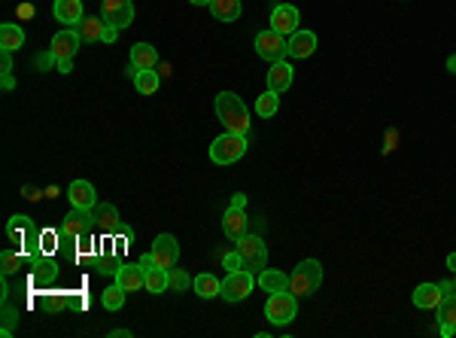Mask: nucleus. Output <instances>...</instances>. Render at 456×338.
I'll return each instance as SVG.
<instances>
[{
  "instance_id": "24",
  "label": "nucleus",
  "mask_w": 456,
  "mask_h": 338,
  "mask_svg": "<svg viewBox=\"0 0 456 338\" xmlns=\"http://www.w3.org/2000/svg\"><path fill=\"white\" fill-rule=\"evenodd\" d=\"M256 284L265 290V292H280V290H289V277L277 272V268H261L259 277H256Z\"/></svg>"
},
{
  "instance_id": "19",
  "label": "nucleus",
  "mask_w": 456,
  "mask_h": 338,
  "mask_svg": "<svg viewBox=\"0 0 456 338\" xmlns=\"http://www.w3.org/2000/svg\"><path fill=\"white\" fill-rule=\"evenodd\" d=\"M414 305L417 308H423V311H438V305H441V299H444V292H441V287L438 284H420L417 290H414Z\"/></svg>"
},
{
  "instance_id": "35",
  "label": "nucleus",
  "mask_w": 456,
  "mask_h": 338,
  "mask_svg": "<svg viewBox=\"0 0 456 338\" xmlns=\"http://www.w3.org/2000/svg\"><path fill=\"white\" fill-rule=\"evenodd\" d=\"M40 250L43 253H55V250H61V238H58V229H46L40 232Z\"/></svg>"
},
{
  "instance_id": "10",
  "label": "nucleus",
  "mask_w": 456,
  "mask_h": 338,
  "mask_svg": "<svg viewBox=\"0 0 456 338\" xmlns=\"http://www.w3.org/2000/svg\"><path fill=\"white\" fill-rule=\"evenodd\" d=\"M31 277H33V284H43V287H49L55 284V277H58V265L52 262V253H33L31 256Z\"/></svg>"
},
{
  "instance_id": "1",
  "label": "nucleus",
  "mask_w": 456,
  "mask_h": 338,
  "mask_svg": "<svg viewBox=\"0 0 456 338\" xmlns=\"http://www.w3.org/2000/svg\"><path fill=\"white\" fill-rule=\"evenodd\" d=\"M213 110H216V119L225 126V131H237V134L249 131V107L234 92H219L216 95Z\"/></svg>"
},
{
  "instance_id": "23",
  "label": "nucleus",
  "mask_w": 456,
  "mask_h": 338,
  "mask_svg": "<svg viewBox=\"0 0 456 338\" xmlns=\"http://www.w3.org/2000/svg\"><path fill=\"white\" fill-rule=\"evenodd\" d=\"M21 46H25V31L13 21H4L0 25V52H16Z\"/></svg>"
},
{
  "instance_id": "47",
  "label": "nucleus",
  "mask_w": 456,
  "mask_h": 338,
  "mask_svg": "<svg viewBox=\"0 0 456 338\" xmlns=\"http://www.w3.org/2000/svg\"><path fill=\"white\" fill-rule=\"evenodd\" d=\"M113 338H131V329H113Z\"/></svg>"
},
{
  "instance_id": "27",
  "label": "nucleus",
  "mask_w": 456,
  "mask_h": 338,
  "mask_svg": "<svg viewBox=\"0 0 456 338\" xmlns=\"http://www.w3.org/2000/svg\"><path fill=\"white\" fill-rule=\"evenodd\" d=\"M165 290H170V268H162V265L150 268V272H146V292L162 296Z\"/></svg>"
},
{
  "instance_id": "50",
  "label": "nucleus",
  "mask_w": 456,
  "mask_h": 338,
  "mask_svg": "<svg viewBox=\"0 0 456 338\" xmlns=\"http://www.w3.org/2000/svg\"><path fill=\"white\" fill-rule=\"evenodd\" d=\"M189 4H195V6H210L213 0H189Z\"/></svg>"
},
{
  "instance_id": "41",
  "label": "nucleus",
  "mask_w": 456,
  "mask_h": 338,
  "mask_svg": "<svg viewBox=\"0 0 456 338\" xmlns=\"http://www.w3.org/2000/svg\"><path fill=\"white\" fill-rule=\"evenodd\" d=\"M0 71L13 73V52H0Z\"/></svg>"
},
{
  "instance_id": "5",
  "label": "nucleus",
  "mask_w": 456,
  "mask_h": 338,
  "mask_svg": "<svg viewBox=\"0 0 456 338\" xmlns=\"http://www.w3.org/2000/svg\"><path fill=\"white\" fill-rule=\"evenodd\" d=\"M234 247H237V253L244 256L247 272H261V268L268 265V247H265V241H261L259 235H244Z\"/></svg>"
},
{
  "instance_id": "39",
  "label": "nucleus",
  "mask_w": 456,
  "mask_h": 338,
  "mask_svg": "<svg viewBox=\"0 0 456 338\" xmlns=\"http://www.w3.org/2000/svg\"><path fill=\"white\" fill-rule=\"evenodd\" d=\"M16 320H19V311L16 308H4V329H0V332H4V335H13V326H16Z\"/></svg>"
},
{
  "instance_id": "42",
  "label": "nucleus",
  "mask_w": 456,
  "mask_h": 338,
  "mask_svg": "<svg viewBox=\"0 0 456 338\" xmlns=\"http://www.w3.org/2000/svg\"><path fill=\"white\" fill-rule=\"evenodd\" d=\"M158 262H155V256L152 253H143L140 256V268H143V272H150V268H155Z\"/></svg>"
},
{
  "instance_id": "28",
  "label": "nucleus",
  "mask_w": 456,
  "mask_h": 338,
  "mask_svg": "<svg viewBox=\"0 0 456 338\" xmlns=\"http://www.w3.org/2000/svg\"><path fill=\"white\" fill-rule=\"evenodd\" d=\"M131 80H134V88L140 95H155L158 86H162V76H158L155 71H137Z\"/></svg>"
},
{
  "instance_id": "48",
  "label": "nucleus",
  "mask_w": 456,
  "mask_h": 338,
  "mask_svg": "<svg viewBox=\"0 0 456 338\" xmlns=\"http://www.w3.org/2000/svg\"><path fill=\"white\" fill-rule=\"evenodd\" d=\"M447 268H450V272L456 275V253H450V256H447Z\"/></svg>"
},
{
  "instance_id": "32",
  "label": "nucleus",
  "mask_w": 456,
  "mask_h": 338,
  "mask_svg": "<svg viewBox=\"0 0 456 338\" xmlns=\"http://www.w3.org/2000/svg\"><path fill=\"white\" fill-rule=\"evenodd\" d=\"M438 326H450V329L456 332V292H450V296H444L441 299V305H438Z\"/></svg>"
},
{
  "instance_id": "22",
  "label": "nucleus",
  "mask_w": 456,
  "mask_h": 338,
  "mask_svg": "<svg viewBox=\"0 0 456 338\" xmlns=\"http://www.w3.org/2000/svg\"><path fill=\"white\" fill-rule=\"evenodd\" d=\"M91 217H95V225L104 235H113V232L119 229V210H116V205H95Z\"/></svg>"
},
{
  "instance_id": "4",
  "label": "nucleus",
  "mask_w": 456,
  "mask_h": 338,
  "mask_svg": "<svg viewBox=\"0 0 456 338\" xmlns=\"http://www.w3.org/2000/svg\"><path fill=\"white\" fill-rule=\"evenodd\" d=\"M295 314H299V299H295L289 290H280V292H271V296H268V302H265V317H268L274 326L292 323Z\"/></svg>"
},
{
  "instance_id": "17",
  "label": "nucleus",
  "mask_w": 456,
  "mask_h": 338,
  "mask_svg": "<svg viewBox=\"0 0 456 338\" xmlns=\"http://www.w3.org/2000/svg\"><path fill=\"white\" fill-rule=\"evenodd\" d=\"M79 43H83V40H79V34L73 28H64V31H58L52 37V46L49 49L58 55V58H73V55L79 52Z\"/></svg>"
},
{
  "instance_id": "29",
  "label": "nucleus",
  "mask_w": 456,
  "mask_h": 338,
  "mask_svg": "<svg viewBox=\"0 0 456 338\" xmlns=\"http://www.w3.org/2000/svg\"><path fill=\"white\" fill-rule=\"evenodd\" d=\"M73 31L79 34V40H100V37H104V19H83V21H79V25H73Z\"/></svg>"
},
{
  "instance_id": "37",
  "label": "nucleus",
  "mask_w": 456,
  "mask_h": 338,
  "mask_svg": "<svg viewBox=\"0 0 456 338\" xmlns=\"http://www.w3.org/2000/svg\"><path fill=\"white\" fill-rule=\"evenodd\" d=\"M170 290H177V292L189 290V275L182 268H170Z\"/></svg>"
},
{
  "instance_id": "21",
  "label": "nucleus",
  "mask_w": 456,
  "mask_h": 338,
  "mask_svg": "<svg viewBox=\"0 0 456 338\" xmlns=\"http://www.w3.org/2000/svg\"><path fill=\"white\" fill-rule=\"evenodd\" d=\"M155 64H158L155 46H150V43H134V49H131V67L134 71H155Z\"/></svg>"
},
{
  "instance_id": "38",
  "label": "nucleus",
  "mask_w": 456,
  "mask_h": 338,
  "mask_svg": "<svg viewBox=\"0 0 456 338\" xmlns=\"http://www.w3.org/2000/svg\"><path fill=\"white\" fill-rule=\"evenodd\" d=\"M52 64H58V55H55L52 49H46V52H40L37 58H33V67H37V71H49Z\"/></svg>"
},
{
  "instance_id": "36",
  "label": "nucleus",
  "mask_w": 456,
  "mask_h": 338,
  "mask_svg": "<svg viewBox=\"0 0 456 338\" xmlns=\"http://www.w3.org/2000/svg\"><path fill=\"white\" fill-rule=\"evenodd\" d=\"M222 268H228V272H244V256L237 253V247L222 253Z\"/></svg>"
},
{
  "instance_id": "40",
  "label": "nucleus",
  "mask_w": 456,
  "mask_h": 338,
  "mask_svg": "<svg viewBox=\"0 0 456 338\" xmlns=\"http://www.w3.org/2000/svg\"><path fill=\"white\" fill-rule=\"evenodd\" d=\"M119 28L116 25H104V37H100V43H116L119 40Z\"/></svg>"
},
{
  "instance_id": "25",
  "label": "nucleus",
  "mask_w": 456,
  "mask_h": 338,
  "mask_svg": "<svg viewBox=\"0 0 456 338\" xmlns=\"http://www.w3.org/2000/svg\"><path fill=\"white\" fill-rule=\"evenodd\" d=\"M241 0H213V4H210V13H213V19L216 21H225V25H228V21H237V19H241Z\"/></svg>"
},
{
  "instance_id": "7",
  "label": "nucleus",
  "mask_w": 456,
  "mask_h": 338,
  "mask_svg": "<svg viewBox=\"0 0 456 338\" xmlns=\"http://www.w3.org/2000/svg\"><path fill=\"white\" fill-rule=\"evenodd\" d=\"M100 19H104V25H116L119 31L131 28L134 4L131 0H100Z\"/></svg>"
},
{
  "instance_id": "44",
  "label": "nucleus",
  "mask_w": 456,
  "mask_h": 338,
  "mask_svg": "<svg viewBox=\"0 0 456 338\" xmlns=\"http://www.w3.org/2000/svg\"><path fill=\"white\" fill-rule=\"evenodd\" d=\"M232 208H234V210H244V208H247V195H241V193L232 195Z\"/></svg>"
},
{
  "instance_id": "13",
  "label": "nucleus",
  "mask_w": 456,
  "mask_h": 338,
  "mask_svg": "<svg viewBox=\"0 0 456 338\" xmlns=\"http://www.w3.org/2000/svg\"><path fill=\"white\" fill-rule=\"evenodd\" d=\"M37 232H40V229L33 225L31 217H25V213H16V217L6 222V238L13 241V244H19V247H25Z\"/></svg>"
},
{
  "instance_id": "2",
  "label": "nucleus",
  "mask_w": 456,
  "mask_h": 338,
  "mask_svg": "<svg viewBox=\"0 0 456 338\" xmlns=\"http://www.w3.org/2000/svg\"><path fill=\"white\" fill-rule=\"evenodd\" d=\"M319 284H323V265H319L316 259H301V262L295 265V272L289 275V292L295 299L314 296Z\"/></svg>"
},
{
  "instance_id": "51",
  "label": "nucleus",
  "mask_w": 456,
  "mask_h": 338,
  "mask_svg": "<svg viewBox=\"0 0 456 338\" xmlns=\"http://www.w3.org/2000/svg\"><path fill=\"white\" fill-rule=\"evenodd\" d=\"M453 335H456V332H453Z\"/></svg>"
},
{
  "instance_id": "31",
  "label": "nucleus",
  "mask_w": 456,
  "mask_h": 338,
  "mask_svg": "<svg viewBox=\"0 0 456 338\" xmlns=\"http://www.w3.org/2000/svg\"><path fill=\"white\" fill-rule=\"evenodd\" d=\"M122 256L116 253V250H104V253H100L98 259H95V268H98V272L100 275H113V277H116L119 272H122Z\"/></svg>"
},
{
  "instance_id": "49",
  "label": "nucleus",
  "mask_w": 456,
  "mask_h": 338,
  "mask_svg": "<svg viewBox=\"0 0 456 338\" xmlns=\"http://www.w3.org/2000/svg\"><path fill=\"white\" fill-rule=\"evenodd\" d=\"M447 71L456 73V55H450V58H447Z\"/></svg>"
},
{
  "instance_id": "16",
  "label": "nucleus",
  "mask_w": 456,
  "mask_h": 338,
  "mask_svg": "<svg viewBox=\"0 0 456 338\" xmlns=\"http://www.w3.org/2000/svg\"><path fill=\"white\" fill-rule=\"evenodd\" d=\"M249 229V220H247V213L244 210H234V208H228L225 210V217H222V232H225V238L228 241H241L244 235Z\"/></svg>"
},
{
  "instance_id": "43",
  "label": "nucleus",
  "mask_w": 456,
  "mask_h": 338,
  "mask_svg": "<svg viewBox=\"0 0 456 338\" xmlns=\"http://www.w3.org/2000/svg\"><path fill=\"white\" fill-rule=\"evenodd\" d=\"M55 67H58V73H71L73 71V58H58Z\"/></svg>"
},
{
  "instance_id": "9",
  "label": "nucleus",
  "mask_w": 456,
  "mask_h": 338,
  "mask_svg": "<svg viewBox=\"0 0 456 338\" xmlns=\"http://www.w3.org/2000/svg\"><path fill=\"white\" fill-rule=\"evenodd\" d=\"M299 21H301L299 9L289 6V4H280V6L271 9V28L277 34H283V37H292V34L299 31Z\"/></svg>"
},
{
  "instance_id": "6",
  "label": "nucleus",
  "mask_w": 456,
  "mask_h": 338,
  "mask_svg": "<svg viewBox=\"0 0 456 338\" xmlns=\"http://www.w3.org/2000/svg\"><path fill=\"white\" fill-rule=\"evenodd\" d=\"M253 287H256V277H253V272H228L225 275V280H222V290H219V296L225 299V302H244L249 292H253Z\"/></svg>"
},
{
  "instance_id": "3",
  "label": "nucleus",
  "mask_w": 456,
  "mask_h": 338,
  "mask_svg": "<svg viewBox=\"0 0 456 338\" xmlns=\"http://www.w3.org/2000/svg\"><path fill=\"white\" fill-rule=\"evenodd\" d=\"M247 150H249L247 134L225 131V134H219V138L210 143V159H213L216 165H234L237 159H244Z\"/></svg>"
},
{
  "instance_id": "26",
  "label": "nucleus",
  "mask_w": 456,
  "mask_h": 338,
  "mask_svg": "<svg viewBox=\"0 0 456 338\" xmlns=\"http://www.w3.org/2000/svg\"><path fill=\"white\" fill-rule=\"evenodd\" d=\"M25 265H31V256L21 250V247H19V250H4V253H0V268H4V277L21 272Z\"/></svg>"
},
{
  "instance_id": "33",
  "label": "nucleus",
  "mask_w": 456,
  "mask_h": 338,
  "mask_svg": "<svg viewBox=\"0 0 456 338\" xmlns=\"http://www.w3.org/2000/svg\"><path fill=\"white\" fill-rule=\"evenodd\" d=\"M277 110H280V95H277V92H271V88H268L265 95H259V101H256V113H259L261 119H271Z\"/></svg>"
},
{
  "instance_id": "18",
  "label": "nucleus",
  "mask_w": 456,
  "mask_h": 338,
  "mask_svg": "<svg viewBox=\"0 0 456 338\" xmlns=\"http://www.w3.org/2000/svg\"><path fill=\"white\" fill-rule=\"evenodd\" d=\"M52 16L58 19L61 25H67V28L79 25V21L86 19V16H83V0H55Z\"/></svg>"
},
{
  "instance_id": "45",
  "label": "nucleus",
  "mask_w": 456,
  "mask_h": 338,
  "mask_svg": "<svg viewBox=\"0 0 456 338\" xmlns=\"http://www.w3.org/2000/svg\"><path fill=\"white\" fill-rule=\"evenodd\" d=\"M441 292H444V296H450V292H456V280H441Z\"/></svg>"
},
{
  "instance_id": "12",
  "label": "nucleus",
  "mask_w": 456,
  "mask_h": 338,
  "mask_svg": "<svg viewBox=\"0 0 456 338\" xmlns=\"http://www.w3.org/2000/svg\"><path fill=\"white\" fill-rule=\"evenodd\" d=\"M316 52V34L314 31H295L292 37L286 40V55L289 58H311Z\"/></svg>"
},
{
  "instance_id": "20",
  "label": "nucleus",
  "mask_w": 456,
  "mask_h": 338,
  "mask_svg": "<svg viewBox=\"0 0 456 338\" xmlns=\"http://www.w3.org/2000/svg\"><path fill=\"white\" fill-rule=\"evenodd\" d=\"M116 284L125 290V292H134V290H146V272L137 265H122V272L116 275Z\"/></svg>"
},
{
  "instance_id": "11",
  "label": "nucleus",
  "mask_w": 456,
  "mask_h": 338,
  "mask_svg": "<svg viewBox=\"0 0 456 338\" xmlns=\"http://www.w3.org/2000/svg\"><path fill=\"white\" fill-rule=\"evenodd\" d=\"M150 253L155 256V262L162 265V268H174L177 259H180V244H177L174 235H158V238L152 241V250Z\"/></svg>"
},
{
  "instance_id": "46",
  "label": "nucleus",
  "mask_w": 456,
  "mask_h": 338,
  "mask_svg": "<svg viewBox=\"0 0 456 338\" xmlns=\"http://www.w3.org/2000/svg\"><path fill=\"white\" fill-rule=\"evenodd\" d=\"M9 88H16V80L13 73H4V92H9Z\"/></svg>"
},
{
  "instance_id": "14",
  "label": "nucleus",
  "mask_w": 456,
  "mask_h": 338,
  "mask_svg": "<svg viewBox=\"0 0 456 338\" xmlns=\"http://www.w3.org/2000/svg\"><path fill=\"white\" fill-rule=\"evenodd\" d=\"M67 198H71L73 208H83V210H95V205H98L95 186H91L88 180H73V183L67 186Z\"/></svg>"
},
{
  "instance_id": "8",
  "label": "nucleus",
  "mask_w": 456,
  "mask_h": 338,
  "mask_svg": "<svg viewBox=\"0 0 456 338\" xmlns=\"http://www.w3.org/2000/svg\"><path fill=\"white\" fill-rule=\"evenodd\" d=\"M256 52L261 55L265 61H280V58H286V37L283 34H277L274 28L268 31H259L256 34Z\"/></svg>"
},
{
  "instance_id": "34",
  "label": "nucleus",
  "mask_w": 456,
  "mask_h": 338,
  "mask_svg": "<svg viewBox=\"0 0 456 338\" xmlns=\"http://www.w3.org/2000/svg\"><path fill=\"white\" fill-rule=\"evenodd\" d=\"M100 302H104V308H107V311H119V308L125 305V290H122L119 284H113V287H107V290H104V296H100Z\"/></svg>"
},
{
  "instance_id": "15",
  "label": "nucleus",
  "mask_w": 456,
  "mask_h": 338,
  "mask_svg": "<svg viewBox=\"0 0 456 338\" xmlns=\"http://www.w3.org/2000/svg\"><path fill=\"white\" fill-rule=\"evenodd\" d=\"M292 76H295V71H292V64L286 58L274 61L271 71H268V88H271V92H277V95H283L292 86Z\"/></svg>"
},
{
  "instance_id": "30",
  "label": "nucleus",
  "mask_w": 456,
  "mask_h": 338,
  "mask_svg": "<svg viewBox=\"0 0 456 338\" xmlns=\"http://www.w3.org/2000/svg\"><path fill=\"white\" fill-rule=\"evenodd\" d=\"M192 287H195V292L201 299H213V296H219V290H222V280H216L213 275H198L195 280H192Z\"/></svg>"
}]
</instances>
